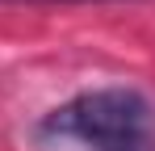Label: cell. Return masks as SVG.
Here are the masks:
<instances>
[{
    "label": "cell",
    "instance_id": "obj_2",
    "mask_svg": "<svg viewBox=\"0 0 155 151\" xmlns=\"http://www.w3.org/2000/svg\"><path fill=\"white\" fill-rule=\"evenodd\" d=\"M21 4H122V0H21Z\"/></svg>",
    "mask_w": 155,
    "mask_h": 151
},
{
    "label": "cell",
    "instance_id": "obj_1",
    "mask_svg": "<svg viewBox=\"0 0 155 151\" xmlns=\"http://www.w3.org/2000/svg\"><path fill=\"white\" fill-rule=\"evenodd\" d=\"M38 139L84 151H155V105L130 84H105L63 101L38 122Z\"/></svg>",
    "mask_w": 155,
    "mask_h": 151
}]
</instances>
